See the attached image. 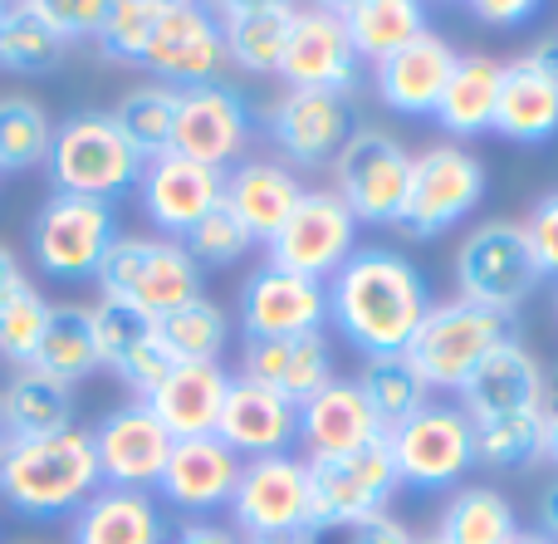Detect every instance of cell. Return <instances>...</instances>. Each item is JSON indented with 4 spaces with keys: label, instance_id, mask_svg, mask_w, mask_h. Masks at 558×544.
Listing matches in <instances>:
<instances>
[{
    "label": "cell",
    "instance_id": "1",
    "mask_svg": "<svg viewBox=\"0 0 558 544\" xmlns=\"http://www.w3.org/2000/svg\"><path fill=\"white\" fill-rule=\"evenodd\" d=\"M432 314V290L422 270L392 251H357L328 280V319L367 353H407Z\"/></svg>",
    "mask_w": 558,
    "mask_h": 544
},
{
    "label": "cell",
    "instance_id": "2",
    "mask_svg": "<svg viewBox=\"0 0 558 544\" xmlns=\"http://www.w3.org/2000/svg\"><path fill=\"white\" fill-rule=\"evenodd\" d=\"M104 486L94 432L64 427L49 437H10L0 447V500L25 520L74 516Z\"/></svg>",
    "mask_w": 558,
    "mask_h": 544
},
{
    "label": "cell",
    "instance_id": "3",
    "mask_svg": "<svg viewBox=\"0 0 558 544\" xmlns=\"http://www.w3.org/2000/svg\"><path fill=\"white\" fill-rule=\"evenodd\" d=\"M94 280L104 300L133 304L153 319L202 300V265L186 255L182 241H167V235H118Z\"/></svg>",
    "mask_w": 558,
    "mask_h": 544
},
{
    "label": "cell",
    "instance_id": "4",
    "mask_svg": "<svg viewBox=\"0 0 558 544\" xmlns=\"http://www.w3.org/2000/svg\"><path fill=\"white\" fill-rule=\"evenodd\" d=\"M143 153L123 137V128L113 123V113H74L54 128L49 143V177L54 192L69 196H94V202H113L128 186L143 182Z\"/></svg>",
    "mask_w": 558,
    "mask_h": 544
},
{
    "label": "cell",
    "instance_id": "5",
    "mask_svg": "<svg viewBox=\"0 0 558 544\" xmlns=\"http://www.w3.org/2000/svg\"><path fill=\"white\" fill-rule=\"evenodd\" d=\"M510 339H514V314L485 310V304L471 300L432 304L426 324L416 329L412 349H407V363L422 373L426 388L461 392L471 383V373Z\"/></svg>",
    "mask_w": 558,
    "mask_h": 544
},
{
    "label": "cell",
    "instance_id": "6",
    "mask_svg": "<svg viewBox=\"0 0 558 544\" xmlns=\"http://www.w3.org/2000/svg\"><path fill=\"white\" fill-rule=\"evenodd\" d=\"M308 516L314 530H348L373 516H387V500L402 486L387 437L367 442L343 457H308Z\"/></svg>",
    "mask_w": 558,
    "mask_h": 544
},
{
    "label": "cell",
    "instance_id": "7",
    "mask_svg": "<svg viewBox=\"0 0 558 544\" xmlns=\"http://www.w3.org/2000/svg\"><path fill=\"white\" fill-rule=\"evenodd\" d=\"M485 196V167L461 143H436L422 157H412V182L397 216V231L407 241H436L461 216H471Z\"/></svg>",
    "mask_w": 558,
    "mask_h": 544
},
{
    "label": "cell",
    "instance_id": "8",
    "mask_svg": "<svg viewBox=\"0 0 558 544\" xmlns=\"http://www.w3.org/2000/svg\"><path fill=\"white\" fill-rule=\"evenodd\" d=\"M412 182V153L377 128H353L343 153L333 157V192L357 226H397Z\"/></svg>",
    "mask_w": 558,
    "mask_h": 544
},
{
    "label": "cell",
    "instance_id": "9",
    "mask_svg": "<svg viewBox=\"0 0 558 544\" xmlns=\"http://www.w3.org/2000/svg\"><path fill=\"white\" fill-rule=\"evenodd\" d=\"M29 241H35V261L45 275L54 280H88L98 275L104 255L118 241V216L108 202L94 196H69L54 192L39 206L35 226H29Z\"/></svg>",
    "mask_w": 558,
    "mask_h": 544
},
{
    "label": "cell",
    "instance_id": "10",
    "mask_svg": "<svg viewBox=\"0 0 558 544\" xmlns=\"http://www.w3.org/2000/svg\"><path fill=\"white\" fill-rule=\"evenodd\" d=\"M387 451H392L397 481L422 491H441L451 481H461L475 467V432L471 412L446 408V402H426L422 412H412L407 422H397L387 432Z\"/></svg>",
    "mask_w": 558,
    "mask_h": 544
},
{
    "label": "cell",
    "instance_id": "11",
    "mask_svg": "<svg viewBox=\"0 0 558 544\" xmlns=\"http://www.w3.org/2000/svg\"><path fill=\"white\" fill-rule=\"evenodd\" d=\"M456 285H461V300L514 314V304L539 285V265H534L520 226L514 221L475 226L461 241V251H456Z\"/></svg>",
    "mask_w": 558,
    "mask_h": 544
},
{
    "label": "cell",
    "instance_id": "12",
    "mask_svg": "<svg viewBox=\"0 0 558 544\" xmlns=\"http://www.w3.org/2000/svg\"><path fill=\"white\" fill-rule=\"evenodd\" d=\"M357 255V221L338 192H304L284 231L270 241V265L294 270L304 280H333Z\"/></svg>",
    "mask_w": 558,
    "mask_h": 544
},
{
    "label": "cell",
    "instance_id": "13",
    "mask_svg": "<svg viewBox=\"0 0 558 544\" xmlns=\"http://www.w3.org/2000/svg\"><path fill=\"white\" fill-rule=\"evenodd\" d=\"M231 520L245 540L314 530V516H308V467L299 457H289V451L245 461L231 496Z\"/></svg>",
    "mask_w": 558,
    "mask_h": 544
},
{
    "label": "cell",
    "instance_id": "14",
    "mask_svg": "<svg viewBox=\"0 0 558 544\" xmlns=\"http://www.w3.org/2000/svg\"><path fill=\"white\" fill-rule=\"evenodd\" d=\"M143 64L153 69L157 84H167V88L216 84V74H221V64H226V39H221L216 10L196 5V0H162Z\"/></svg>",
    "mask_w": 558,
    "mask_h": 544
},
{
    "label": "cell",
    "instance_id": "15",
    "mask_svg": "<svg viewBox=\"0 0 558 544\" xmlns=\"http://www.w3.org/2000/svg\"><path fill=\"white\" fill-rule=\"evenodd\" d=\"M245 137H251V108H245L241 88L221 84V78L177 88V123H172L177 157H192V162L226 172V162L241 157Z\"/></svg>",
    "mask_w": 558,
    "mask_h": 544
},
{
    "label": "cell",
    "instance_id": "16",
    "mask_svg": "<svg viewBox=\"0 0 558 544\" xmlns=\"http://www.w3.org/2000/svg\"><path fill=\"white\" fill-rule=\"evenodd\" d=\"M357 49L348 39L343 20L333 5H314L299 10L294 29H289L284 59H279V74L289 88H314V94H338L348 98L357 88Z\"/></svg>",
    "mask_w": 558,
    "mask_h": 544
},
{
    "label": "cell",
    "instance_id": "17",
    "mask_svg": "<svg viewBox=\"0 0 558 544\" xmlns=\"http://www.w3.org/2000/svg\"><path fill=\"white\" fill-rule=\"evenodd\" d=\"M94 457H98L104 486L157 491L167 457H172V437H167V427L153 418L147 402H128V408H113L94 427Z\"/></svg>",
    "mask_w": 558,
    "mask_h": 544
},
{
    "label": "cell",
    "instance_id": "18",
    "mask_svg": "<svg viewBox=\"0 0 558 544\" xmlns=\"http://www.w3.org/2000/svg\"><path fill=\"white\" fill-rule=\"evenodd\" d=\"M328 285L304 280L279 265H260L241 290L245 339H294V334H324Z\"/></svg>",
    "mask_w": 558,
    "mask_h": 544
},
{
    "label": "cell",
    "instance_id": "19",
    "mask_svg": "<svg viewBox=\"0 0 558 544\" xmlns=\"http://www.w3.org/2000/svg\"><path fill=\"white\" fill-rule=\"evenodd\" d=\"M137 192H143V211L153 216L157 231L167 241H182L196 221H206L226 202V172L192 162V157L162 153L143 167Z\"/></svg>",
    "mask_w": 558,
    "mask_h": 544
},
{
    "label": "cell",
    "instance_id": "20",
    "mask_svg": "<svg viewBox=\"0 0 558 544\" xmlns=\"http://www.w3.org/2000/svg\"><path fill=\"white\" fill-rule=\"evenodd\" d=\"M216 437L241 461L279 457V451H289V442H299V408L289 398H279L275 388H265V383L235 373L221 402Z\"/></svg>",
    "mask_w": 558,
    "mask_h": 544
},
{
    "label": "cell",
    "instance_id": "21",
    "mask_svg": "<svg viewBox=\"0 0 558 544\" xmlns=\"http://www.w3.org/2000/svg\"><path fill=\"white\" fill-rule=\"evenodd\" d=\"M275 143L294 167H333L343 143L353 137V108L338 94H314V88H289L270 113Z\"/></svg>",
    "mask_w": 558,
    "mask_h": 544
},
{
    "label": "cell",
    "instance_id": "22",
    "mask_svg": "<svg viewBox=\"0 0 558 544\" xmlns=\"http://www.w3.org/2000/svg\"><path fill=\"white\" fill-rule=\"evenodd\" d=\"M241 467L245 461L235 457L221 437L172 442V457H167L157 491H162L167 506L186 510V516H211V510L231 506Z\"/></svg>",
    "mask_w": 558,
    "mask_h": 544
},
{
    "label": "cell",
    "instance_id": "23",
    "mask_svg": "<svg viewBox=\"0 0 558 544\" xmlns=\"http://www.w3.org/2000/svg\"><path fill=\"white\" fill-rule=\"evenodd\" d=\"M456 59L461 55H456L441 35L426 29L422 39H412L407 49L387 55L383 64L373 69L377 98H383L392 113H402V118H436L446 84H451V74H456Z\"/></svg>",
    "mask_w": 558,
    "mask_h": 544
},
{
    "label": "cell",
    "instance_id": "24",
    "mask_svg": "<svg viewBox=\"0 0 558 544\" xmlns=\"http://www.w3.org/2000/svg\"><path fill=\"white\" fill-rule=\"evenodd\" d=\"M377 437H387V427L367 408L357 378H333L308 402H299V442L308 447V457H343Z\"/></svg>",
    "mask_w": 558,
    "mask_h": 544
},
{
    "label": "cell",
    "instance_id": "25",
    "mask_svg": "<svg viewBox=\"0 0 558 544\" xmlns=\"http://www.w3.org/2000/svg\"><path fill=\"white\" fill-rule=\"evenodd\" d=\"M226 388H231V373L221 363H177L153 388V398H143V402L167 427V437L192 442V437H216Z\"/></svg>",
    "mask_w": 558,
    "mask_h": 544
},
{
    "label": "cell",
    "instance_id": "26",
    "mask_svg": "<svg viewBox=\"0 0 558 544\" xmlns=\"http://www.w3.org/2000/svg\"><path fill=\"white\" fill-rule=\"evenodd\" d=\"M245 378L275 388L279 398L308 402L318 388L333 383V349L324 334H294V339H245Z\"/></svg>",
    "mask_w": 558,
    "mask_h": 544
},
{
    "label": "cell",
    "instance_id": "27",
    "mask_svg": "<svg viewBox=\"0 0 558 544\" xmlns=\"http://www.w3.org/2000/svg\"><path fill=\"white\" fill-rule=\"evenodd\" d=\"M465 412L475 418H510V412H544V368L520 339L500 343L465 383Z\"/></svg>",
    "mask_w": 558,
    "mask_h": 544
},
{
    "label": "cell",
    "instance_id": "28",
    "mask_svg": "<svg viewBox=\"0 0 558 544\" xmlns=\"http://www.w3.org/2000/svg\"><path fill=\"white\" fill-rule=\"evenodd\" d=\"M69 520V544H167V520L147 491L98 486Z\"/></svg>",
    "mask_w": 558,
    "mask_h": 544
},
{
    "label": "cell",
    "instance_id": "29",
    "mask_svg": "<svg viewBox=\"0 0 558 544\" xmlns=\"http://www.w3.org/2000/svg\"><path fill=\"white\" fill-rule=\"evenodd\" d=\"M294 5L284 0H231L216 10L226 39V59L241 64L245 74H279L289 29H294Z\"/></svg>",
    "mask_w": 558,
    "mask_h": 544
},
{
    "label": "cell",
    "instance_id": "30",
    "mask_svg": "<svg viewBox=\"0 0 558 544\" xmlns=\"http://www.w3.org/2000/svg\"><path fill=\"white\" fill-rule=\"evenodd\" d=\"M299 196H304L299 177L279 162H241L235 172H226V206L241 216L251 241L270 245L284 231L289 216H294Z\"/></svg>",
    "mask_w": 558,
    "mask_h": 544
},
{
    "label": "cell",
    "instance_id": "31",
    "mask_svg": "<svg viewBox=\"0 0 558 544\" xmlns=\"http://www.w3.org/2000/svg\"><path fill=\"white\" fill-rule=\"evenodd\" d=\"M333 10L343 20L348 39H353L357 59H373V64H383L387 55L426 35V10L416 0H348Z\"/></svg>",
    "mask_w": 558,
    "mask_h": 544
},
{
    "label": "cell",
    "instance_id": "32",
    "mask_svg": "<svg viewBox=\"0 0 558 544\" xmlns=\"http://www.w3.org/2000/svg\"><path fill=\"white\" fill-rule=\"evenodd\" d=\"M29 368L45 378L74 388L78 378H88L98 363V339H94V314L84 304H49V324L39 334V349L29 359Z\"/></svg>",
    "mask_w": 558,
    "mask_h": 544
},
{
    "label": "cell",
    "instance_id": "33",
    "mask_svg": "<svg viewBox=\"0 0 558 544\" xmlns=\"http://www.w3.org/2000/svg\"><path fill=\"white\" fill-rule=\"evenodd\" d=\"M500 78H505V64H495V59H485V55L456 59V74L441 94L436 123H441L451 137H475V133H485V128H495Z\"/></svg>",
    "mask_w": 558,
    "mask_h": 544
},
{
    "label": "cell",
    "instance_id": "34",
    "mask_svg": "<svg viewBox=\"0 0 558 544\" xmlns=\"http://www.w3.org/2000/svg\"><path fill=\"white\" fill-rule=\"evenodd\" d=\"M495 133L514 137V143H549V137H558V88L534 74L524 59L505 64Z\"/></svg>",
    "mask_w": 558,
    "mask_h": 544
},
{
    "label": "cell",
    "instance_id": "35",
    "mask_svg": "<svg viewBox=\"0 0 558 544\" xmlns=\"http://www.w3.org/2000/svg\"><path fill=\"white\" fill-rule=\"evenodd\" d=\"M0 408H5L10 437H49V432L74 427V392L35 368H20L0 388Z\"/></svg>",
    "mask_w": 558,
    "mask_h": 544
},
{
    "label": "cell",
    "instance_id": "36",
    "mask_svg": "<svg viewBox=\"0 0 558 544\" xmlns=\"http://www.w3.org/2000/svg\"><path fill=\"white\" fill-rule=\"evenodd\" d=\"M514 535H520L514 506L490 486L456 491L441 510V530H436L441 544H510Z\"/></svg>",
    "mask_w": 558,
    "mask_h": 544
},
{
    "label": "cell",
    "instance_id": "37",
    "mask_svg": "<svg viewBox=\"0 0 558 544\" xmlns=\"http://www.w3.org/2000/svg\"><path fill=\"white\" fill-rule=\"evenodd\" d=\"M357 388H363L367 408L377 412V422H383L387 432L397 427V422H407L412 412L426 408V383L422 373L407 363V353H383V359H367L363 373H357Z\"/></svg>",
    "mask_w": 558,
    "mask_h": 544
},
{
    "label": "cell",
    "instance_id": "38",
    "mask_svg": "<svg viewBox=\"0 0 558 544\" xmlns=\"http://www.w3.org/2000/svg\"><path fill=\"white\" fill-rule=\"evenodd\" d=\"M157 334H162L167 353H172L177 363H221L226 339H231V319H226L221 304H211L202 294V300L162 314V319H157Z\"/></svg>",
    "mask_w": 558,
    "mask_h": 544
},
{
    "label": "cell",
    "instance_id": "39",
    "mask_svg": "<svg viewBox=\"0 0 558 544\" xmlns=\"http://www.w3.org/2000/svg\"><path fill=\"white\" fill-rule=\"evenodd\" d=\"M113 123L123 128V137L143 153V162L172 153V123H177V88L167 84H143L128 88L113 108Z\"/></svg>",
    "mask_w": 558,
    "mask_h": 544
},
{
    "label": "cell",
    "instance_id": "40",
    "mask_svg": "<svg viewBox=\"0 0 558 544\" xmlns=\"http://www.w3.org/2000/svg\"><path fill=\"white\" fill-rule=\"evenodd\" d=\"M475 461L495 471L534 467L544 457V412H510V418H475Z\"/></svg>",
    "mask_w": 558,
    "mask_h": 544
},
{
    "label": "cell",
    "instance_id": "41",
    "mask_svg": "<svg viewBox=\"0 0 558 544\" xmlns=\"http://www.w3.org/2000/svg\"><path fill=\"white\" fill-rule=\"evenodd\" d=\"M49 143H54V123L35 98H0V172H29L49 162Z\"/></svg>",
    "mask_w": 558,
    "mask_h": 544
},
{
    "label": "cell",
    "instance_id": "42",
    "mask_svg": "<svg viewBox=\"0 0 558 544\" xmlns=\"http://www.w3.org/2000/svg\"><path fill=\"white\" fill-rule=\"evenodd\" d=\"M64 59V45L29 15L25 5L5 10L0 20V69H15V74H49Z\"/></svg>",
    "mask_w": 558,
    "mask_h": 544
},
{
    "label": "cell",
    "instance_id": "43",
    "mask_svg": "<svg viewBox=\"0 0 558 544\" xmlns=\"http://www.w3.org/2000/svg\"><path fill=\"white\" fill-rule=\"evenodd\" d=\"M157 10H162V0H108V15L94 35L104 59L143 64L147 39H153V29H157Z\"/></svg>",
    "mask_w": 558,
    "mask_h": 544
},
{
    "label": "cell",
    "instance_id": "44",
    "mask_svg": "<svg viewBox=\"0 0 558 544\" xmlns=\"http://www.w3.org/2000/svg\"><path fill=\"white\" fill-rule=\"evenodd\" d=\"M88 314H94V339H98V363H104V368H118V363L133 359L143 343L157 339V319L133 310V304L98 300Z\"/></svg>",
    "mask_w": 558,
    "mask_h": 544
},
{
    "label": "cell",
    "instance_id": "45",
    "mask_svg": "<svg viewBox=\"0 0 558 544\" xmlns=\"http://www.w3.org/2000/svg\"><path fill=\"white\" fill-rule=\"evenodd\" d=\"M45 324H49V300H45V294H35V285H29V290H20L15 300H5V304H0V359L29 368Z\"/></svg>",
    "mask_w": 558,
    "mask_h": 544
},
{
    "label": "cell",
    "instance_id": "46",
    "mask_svg": "<svg viewBox=\"0 0 558 544\" xmlns=\"http://www.w3.org/2000/svg\"><path fill=\"white\" fill-rule=\"evenodd\" d=\"M182 245L196 265H235L245 251H251V231H245L241 216L221 202L206 221H196L192 231L182 235Z\"/></svg>",
    "mask_w": 558,
    "mask_h": 544
},
{
    "label": "cell",
    "instance_id": "47",
    "mask_svg": "<svg viewBox=\"0 0 558 544\" xmlns=\"http://www.w3.org/2000/svg\"><path fill=\"white\" fill-rule=\"evenodd\" d=\"M25 10L59 45H69V39L98 35V25H104V15H108V0H25Z\"/></svg>",
    "mask_w": 558,
    "mask_h": 544
},
{
    "label": "cell",
    "instance_id": "48",
    "mask_svg": "<svg viewBox=\"0 0 558 544\" xmlns=\"http://www.w3.org/2000/svg\"><path fill=\"white\" fill-rule=\"evenodd\" d=\"M524 245H530L539 275H554L558 280V192H549L544 202H534V211L524 216Z\"/></svg>",
    "mask_w": 558,
    "mask_h": 544
},
{
    "label": "cell",
    "instance_id": "49",
    "mask_svg": "<svg viewBox=\"0 0 558 544\" xmlns=\"http://www.w3.org/2000/svg\"><path fill=\"white\" fill-rule=\"evenodd\" d=\"M172 368H177V359H172V353H167L162 334H157L153 343H143V349H137L133 359H123V363H118L113 373L128 383V388L137 392V402H143V398H153V388H157V383H162Z\"/></svg>",
    "mask_w": 558,
    "mask_h": 544
},
{
    "label": "cell",
    "instance_id": "50",
    "mask_svg": "<svg viewBox=\"0 0 558 544\" xmlns=\"http://www.w3.org/2000/svg\"><path fill=\"white\" fill-rule=\"evenodd\" d=\"M318 535H328V544H416L412 530L392 516H373V520L348 525V530H318ZM318 535H314V544H318Z\"/></svg>",
    "mask_w": 558,
    "mask_h": 544
},
{
    "label": "cell",
    "instance_id": "51",
    "mask_svg": "<svg viewBox=\"0 0 558 544\" xmlns=\"http://www.w3.org/2000/svg\"><path fill=\"white\" fill-rule=\"evenodd\" d=\"M471 15L481 20V25H520V20L534 15L530 0H475Z\"/></svg>",
    "mask_w": 558,
    "mask_h": 544
},
{
    "label": "cell",
    "instance_id": "52",
    "mask_svg": "<svg viewBox=\"0 0 558 544\" xmlns=\"http://www.w3.org/2000/svg\"><path fill=\"white\" fill-rule=\"evenodd\" d=\"M20 290H29V275H25V265H20V255L10 251V245H0V304L15 300Z\"/></svg>",
    "mask_w": 558,
    "mask_h": 544
},
{
    "label": "cell",
    "instance_id": "53",
    "mask_svg": "<svg viewBox=\"0 0 558 544\" xmlns=\"http://www.w3.org/2000/svg\"><path fill=\"white\" fill-rule=\"evenodd\" d=\"M167 544H241V540H235L231 530L211 525V520H192V525H182Z\"/></svg>",
    "mask_w": 558,
    "mask_h": 544
},
{
    "label": "cell",
    "instance_id": "54",
    "mask_svg": "<svg viewBox=\"0 0 558 544\" xmlns=\"http://www.w3.org/2000/svg\"><path fill=\"white\" fill-rule=\"evenodd\" d=\"M524 64H530L534 74H539V78H549V84L558 88V35H544L539 45H534L530 55H524Z\"/></svg>",
    "mask_w": 558,
    "mask_h": 544
},
{
    "label": "cell",
    "instance_id": "55",
    "mask_svg": "<svg viewBox=\"0 0 558 544\" xmlns=\"http://www.w3.org/2000/svg\"><path fill=\"white\" fill-rule=\"evenodd\" d=\"M539 525H544V535L558 544V481L544 491V500H539Z\"/></svg>",
    "mask_w": 558,
    "mask_h": 544
},
{
    "label": "cell",
    "instance_id": "56",
    "mask_svg": "<svg viewBox=\"0 0 558 544\" xmlns=\"http://www.w3.org/2000/svg\"><path fill=\"white\" fill-rule=\"evenodd\" d=\"M544 457L558 467V412L554 418H544Z\"/></svg>",
    "mask_w": 558,
    "mask_h": 544
},
{
    "label": "cell",
    "instance_id": "57",
    "mask_svg": "<svg viewBox=\"0 0 558 544\" xmlns=\"http://www.w3.org/2000/svg\"><path fill=\"white\" fill-rule=\"evenodd\" d=\"M558 412V368L544 373V418H554Z\"/></svg>",
    "mask_w": 558,
    "mask_h": 544
},
{
    "label": "cell",
    "instance_id": "58",
    "mask_svg": "<svg viewBox=\"0 0 558 544\" xmlns=\"http://www.w3.org/2000/svg\"><path fill=\"white\" fill-rule=\"evenodd\" d=\"M245 544H314V530H304V535H270V540H245Z\"/></svg>",
    "mask_w": 558,
    "mask_h": 544
},
{
    "label": "cell",
    "instance_id": "59",
    "mask_svg": "<svg viewBox=\"0 0 558 544\" xmlns=\"http://www.w3.org/2000/svg\"><path fill=\"white\" fill-rule=\"evenodd\" d=\"M510 544H554V540L544 535V530H520V535H514Z\"/></svg>",
    "mask_w": 558,
    "mask_h": 544
},
{
    "label": "cell",
    "instance_id": "60",
    "mask_svg": "<svg viewBox=\"0 0 558 544\" xmlns=\"http://www.w3.org/2000/svg\"><path fill=\"white\" fill-rule=\"evenodd\" d=\"M10 442V427H5V408H0V447Z\"/></svg>",
    "mask_w": 558,
    "mask_h": 544
},
{
    "label": "cell",
    "instance_id": "61",
    "mask_svg": "<svg viewBox=\"0 0 558 544\" xmlns=\"http://www.w3.org/2000/svg\"><path fill=\"white\" fill-rule=\"evenodd\" d=\"M416 544H441V540H436V535H432V540H416Z\"/></svg>",
    "mask_w": 558,
    "mask_h": 544
},
{
    "label": "cell",
    "instance_id": "62",
    "mask_svg": "<svg viewBox=\"0 0 558 544\" xmlns=\"http://www.w3.org/2000/svg\"><path fill=\"white\" fill-rule=\"evenodd\" d=\"M0 20H5V5H0Z\"/></svg>",
    "mask_w": 558,
    "mask_h": 544
}]
</instances>
